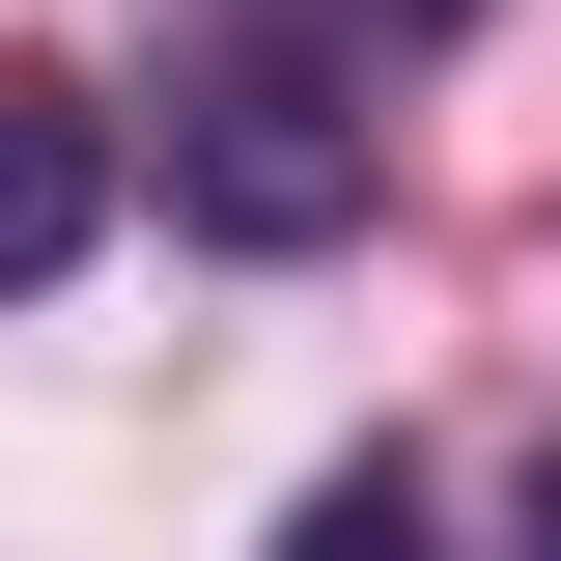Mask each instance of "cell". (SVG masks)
Instances as JSON below:
<instances>
[{
	"label": "cell",
	"mask_w": 561,
	"mask_h": 561,
	"mask_svg": "<svg viewBox=\"0 0 561 561\" xmlns=\"http://www.w3.org/2000/svg\"><path fill=\"white\" fill-rule=\"evenodd\" d=\"M169 225H225V253H337L365 225V113L309 28H197L169 57Z\"/></svg>",
	"instance_id": "cell-1"
},
{
	"label": "cell",
	"mask_w": 561,
	"mask_h": 561,
	"mask_svg": "<svg viewBox=\"0 0 561 561\" xmlns=\"http://www.w3.org/2000/svg\"><path fill=\"white\" fill-rule=\"evenodd\" d=\"M84 225H113V113L57 57H0V280H84Z\"/></svg>",
	"instance_id": "cell-2"
},
{
	"label": "cell",
	"mask_w": 561,
	"mask_h": 561,
	"mask_svg": "<svg viewBox=\"0 0 561 561\" xmlns=\"http://www.w3.org/2000/svg\"><path fill=\"white\" fill-rule=\"evenodd\" d=\"M534 534H561V449H534Z\"/></svg>",
	"instance_id": "cell-3"
}]
</instances>
